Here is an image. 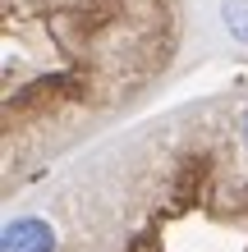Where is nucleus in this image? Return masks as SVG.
I'll use <instances>...</instances> for the list:
<instances>
[{
  "label": "nucleus",
  "instance_id": "obj_2",
  "mask_svg": "<svg viewBox=\"0 0 248 252\" xmlns=\"http://www.w3.org/2000/svg\"><path fill=\"white\" fill-rule=\"evenodd\" d=\"M221 14H225V28H230V37L248 46V0H225V5H221Z\"/></svg>",
  "mask_w": 248,
  "mask_h": 252
},
{
  "label": "nucleus",
  "instance_id": "obj_3",
  "mask_svg": "<svg viewBox=\"0 0 248 252\" xmlns=\"http://www.w3.org/2000/svg\"><path fill=\"white\" fill-rule=\"evenodd\" d=\"M244 133H248V124H244Z\"/></svg>",
  "mask_w": 248,
  "mask_h": 252
},
{
  "label": "nucleus",
  "instance_id": "obj_1",
  "mask_svg": "<svg viewBox=\"0 0 248 252\" xmlns=\"http://www.w3.org/2000/svg\"><path fill=\"white\" fill-rule=\"evenodd\" d=\"M0 252H55V229L37 216L9 220L0 234Z\"/></svg>",
  "mask_w": 248,
  "mask_h": 252
}]
</instances>
